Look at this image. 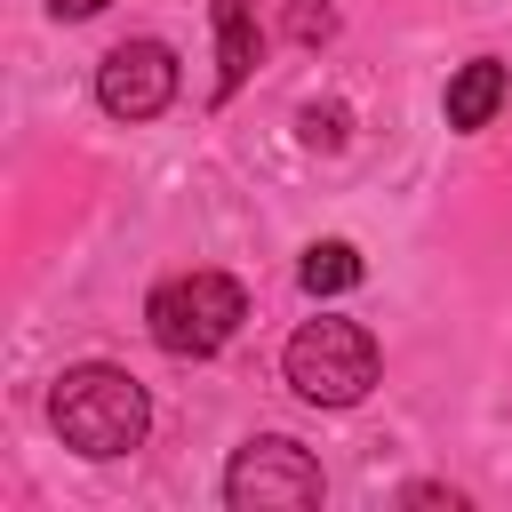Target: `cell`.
Listing matches in <instances>:
<instances>
[{
    "mask_svg": "<svg viewBox=\"0 0 512 512\" xmlns=\"http://www.w3.org/2000/svg\"><path fill=\"white\" fill-rule=\"evenodd\" d=\"M48 424L64 432L72 456L104 464V456H128V448L144 440L152 400H144V384H136L128 368L88 360V368H64V376H56V392H48Z\"/></svg>",
    "mask_w": 512,
    "mask_h": 512,
    "instance_id": "obj_1",
    "label": "cell"
},
{
    "mask_svg": "<svg viewBox=\"0 0 512 512\" xmlns=\"http://www.w3.org/2000/svg\"><path fill=\"white\" fill-rule=\"evenodd\" d=\"M248 320V296L232 272H168L152 296H144V328L168 360H208L240 336Z\"/></svg>",
    "mask_w": 512,
    "mask_h": 512,
    "instance_id": "obj_2",
    "label": "cell"
},
{
    "mask_svg": "<svg viewBox=\"0 0 512 512\" xmlns=\"http://www.w3.org/2000/svg\"><path fill=\"white\" fill-rule=\"evenodd\" d=\"M280 368H288V392H296V400H312V408H352V400H368V384H376V336H368L360 320L320 312V320H304V328L288 336Z\"/></svg>",
    "mask_w": 512,
    "mask_h": 512,
    "instance_id": "obj_3",
    "label": "cell"
},
{
    "mask_svg": "<svg viewBox=\"0 0 512 512\" xmlns=\"http://www.w3.org/2000/svg\"><path fill=\"white\" fill-rule=\"evenodd\" d=\"M320 464H312V448H296L288 432H264V440H248L232 464H224V504H240V512H272V504H320Z\"/></svg>",
    "mask_w": 512,
    "mask_h": 512,
    "instance_id": "obj_4",
    "label": "cell"
},
{
    "mask_svg": "<svg viewBox=\"0 0 512 512\" xmlns=\"http://www.w3.org/2000/svg\"><path fill=\"white\" fill-rule=\"evenodd\" d=\"M96 104L112 120H160L176 104V48L168 40H120L96 64Z\"/></svg>",
    "mask_w": 512,
    "mask_h": 512,
    "instance_id": "obj_5",
    "label": "cell"
},
{
    "mask_svg": "<svg viewBox=\"0 0 512 512\" xmlns=\"http://www.w3.org/2000/svg\"><path fill=\"white\" fill-rule=\"evenodd\" d=\"M496 104H504V64H496V56L456 64V80H448V96H440L448 128H456V136H472V128H488V120H496Z\"/></svg>",
    "mask_w": 512,
    "mask_h": 512,
    "instance_id": "obj_6",
    "label": "cell"
},
{
    "mask_svg": "<svg viewBox=\"0 0 512 512\" xmlns=\"http://www.w3.org/2000/svg\"><path fill=\"white\" fill-rule=\"evenodd\" d=\"M216 8V96H240V80L256 72V8L248 0H208Z\"/></svg>",
    "mask_w": 512,
    "mask_h": 512,
    "instance_id": "obj_7",
    "label": "cell"
},
{
    "mask_svg": "<svg viewBox=\"0 0 512 512\" xmlns=\"http://www.w3.org/2000/svg\"><path fill=\"white\" fill-rule=\"evenodd\" d=\"M360 248L352 240H312L304 248V264H296V280H304V296H352L360 288Z\"/></svg>",
    "mask_w": 512,
    "mask_h": 512,
    "instance_id": "obj_8",
    "label": "cell"
},
{
    "mask_svg": "<svg viewBox=\"0 0 512 512\" xmlns=\"http://www.w3.org/2000/svg\"><path fill=\"white\" fill-rule=\"evenodd\" d=\"M288 40H296V48L336 40V8H328V0H288Z\"/></svg>",
    "mask_w": 512,
    "mask_h": 512,
    "instance_id": "obj_9",
    "label": "cell"
},
{
    "mask_svg": "<svg viewBox=\"0 0 512 512\" xmlns=\"http://www.w3.org/2000/svg\"><path fill=\"white\" fill-rule=\"evenodd\" d=\"M304 136L312 144H344V104H312L304 112Z\"/></svg>",
    "mask_w": 512,
    "mask_h": 512,
    "instance_id": "obj_10",
    "label": "cell"
},
{
    "mask_svg": "<svg viewBox=\"0 0 512 512\" xmlns=\"http://www.w3.org/2000/svg\"><path fill=\"white\" fill-rule=\"evenodd\" d=\"M96 8H112V0H48V16H64V24H80V16H96Z\"/></svg>",
    "mask_w": 512,
    "mask_h": 512,
    "instance_id": "obj_11",
    "label": "cell"
}]
</instances>
